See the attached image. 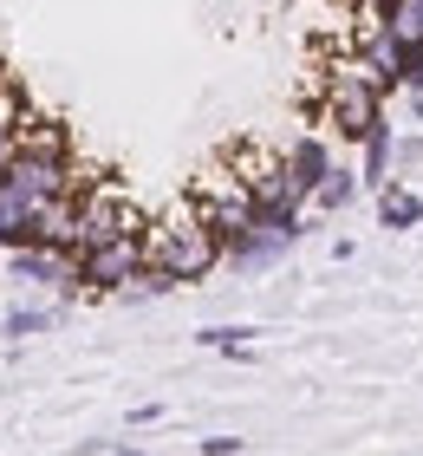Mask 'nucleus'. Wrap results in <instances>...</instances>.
Instances as JSON below:
<instances>
[{
	"label": "nucleus",
	"mask_w": 423,
	"mask_h": 456,
	"mask_svg": "<svg viewBox=\"0 0 423 456\" xmlns=\"http://www.w3.org/2000/svg\"><path fill=\"white\" fill-rule=\"evenodd\" d=\"M404 59H397V72H404V92H423V39H397Z\"/></svg>",
	"instance_id": "nucleus-16"
},
{
	"label": "nucleus",
	"mask_w": 423,
	"mask_h": 456,
	"mask_svg": "<svg viewBox=\"0 0 423 456\" xmlns=\"http://www.w3.org/2000/svg\"><path fill=\"white\" fill-rule=\"evenodd\" d=\"M150 261H163L169 274L189 287V281H208V274H216V267L228 261V248H222L216 228L202 222L196 202H183V209H169V216L150 228Z\"/></svg>",
	"instance_id": "nucleus-1"
},
{
	"label": "nucleus",
	"mask_w": 423,
	"mask_h": 456,
	"mask_svg": "<svg viewBox=\"0 0 423 456\" xmlns=\"http://www.w3.org/2000/svg\"><path fill=\"white\" fill-rule=\"evenodd\" d=\"M378 228H423V190H411V183L378 190Z\"/></svg>",
	"instance_id": "nucleus-12"
},
{
	"label": "nucleus",
	"mask_w": 423,
	"mask_h": 456,
	"mask_svg": "<svg viewBox=\"0 0 423 456\" xmlns=\"http://www.w3.org/2000/svg\"><path fill=\"white\" fill-rule=\"evenodd\" d=\"M300 241H306V216L254 209V222L228 235V267H273V261H287Z\"/></svg>",
	"instance_id": "nucleus-3"
},
{
	"label": "nucleus",
	"mask_w": 423,
	"mask_h": 456,
	"mask_svg": "<svg viewBox=\"0 0 423 456\" xmlns=\"http://www.w3.org/2000/svg\"><path fill=\"white\" fill-rule=\"evenodd\" d=\"M358 151H365V163H358L365 190H371V196H378V190H391V183H397V170H391V157H397V131H391V118L378 124V131L358 143Z\"/></svg>",
	"instance_id": "nucleus-9"
},
{
	"label": "nucleus",
	"mask_w": 423,
	"mask_h": 456,
	"mask_svg": "<svg viewBox=\"0 0 423 456\" xmlns=\"http://www.w3.org/2000/svg\"><path fill=\"white\" fill-rule=\"evenodd\" d=\"M248 437H202V456H241Z\"/></svg>",
	"instance_id": "nucleus-18"
},
{
	"label": "nucleus",
	"mask_w": 423,
	"mask_h": 456,
	"mask_svg": "<svg viewBox=\"0 0 423 456\" xmlns=\"http://www.w3.org/2000/svg\"><path fill=\"white\" fill-rule=\"evenodd\" d=\"M235 170L248 176V190H254V202H261V209H287V216H306L313 190H306V183L287 170V157H281V151H241V157H235Z\"/></svg>",
	"instance_id": "nucleus-4"
},
{
	"label": "nucleus",
	"mask_w": 423,
	"mask_h": 456,
	"mask_svg": "<svg viewBox=\"0 0 423 456\" xmlns=\"http://www.w3.org/2000/svg\"><path fill=\"white\" fill-rule=\"evenodd\" d=\"M281 157H287V170L300 176L306 190H320V183L338 170V163H332V143H326L320 131H300V137H287V151H281Z\"/></svg>",
	"instance_id": "nucleus-7"
},
{
	"label": "nucleus",
	"mask_w": 423,
	"mask_h": 456,
	"mask_svg": "<svg viewBox=\"0 0 423 456\" xmlns=\"http://www.w3.org/2000/svg\"><path fill=\"white\" fill-rule=\"evenodd\" d=\"M391 170H397V183L423 170V137H397V157H391Z\"/></svg>",
	"instance_id": "nucleus-17"
},
{
	"label": "nucleus",
	"mask_w": 423,
	"mask_h": 456,
	"mask_svg": "<svg viewBox=\"0 0 423 456\" xmlns=\"http://www.w3.org/2000/svg\"><path fill=\"white\" fill-rule=\"evenodd\" d=\"M176 287H183V281L169 274L163 261H143V267H137V274H131V281L118 287L111 300H118V306H143V300H163V294H176Z\"/></svg>",
	"instance_id": "nucleus-10"
},
{
	"label": "nucleus",
	"mask_w": 423,
	"mask_h": 456,
	"mask_svg": "<svg viewBox=\"0 0 423 456\" xmlns=\"http://www.w3.org/2000/svg\"><path fill=\"white\" fill-rule=\"evenodd\" d=\"M385 27L397 39H423V0H397V7L385 13Z\"/></svg>",
	"instance_id": "nucleus-15"
},
{
	"label": "nucleus",
	"mask_w": 423,
	"mask_h": 456,
	"mask_svg": "<svg viewBox=\"0 0 423 456\" xmlns=\"http://www.w3.org/2000/svg\"><path fill=\"white\" fill-rule=\"evenodd\" d=\"M320 124H332L338 143H365L378 124H385V92L365 78V66L358 59H346V66L326 72V105H320Z\"/></svg>",
	"instance_id": "nucleus-2"
},
{
	"label": "nucleus",
	"mask_w": 423,
	"mask_h": 456,
	"mask_svg": "<svg viewBox=\"0 0 423 456\" xmlns=\"http://www.w3.org/2000/svg\"><path fill=\"white\" fill-rule=\"evenodd\" d=\"M7 281L13 287H66L78 281V255H66V248H20V255H7Z\"/></svg>",
	"instance_id": "nucleus-6"
},
{
	"label": "nucleus",
	"mask_w": 423,
	"mask_h": 456,
	"mask_svg": "<svg viewBox=\"0 0 423 456\" xmlns=\"http://www.w3.org/2000/svg\"><path fill=\"white\" fill-rule=\"evenodd\" d=\"M254 339H261V326H202V333H196L202 352H228V359H248Z\"/></svg>",
	"instance_id": "nucleus-14"
},
{
	"label": "nucleus",
	"mask_w": 423,
	"mask_h": 456,
	"mask_svg": "<svg viewBox=\"0 0 423 456\" xmlns=\"http://www.w3.org/2000/svg\"><path fill=\"white\" fill-rule=\"evenodd\" d=\"M20 157H53V163H72V131L59 118H27L20 124Z\"/></svg>",
	"instance_id": "nucleus-8"
},
{
	"label": "nucleus",
	"mask_w": 423,
	"mask_h": 456,
	"mask_svg": "<svg viewBox=\"0 0 423 456\" xmlns=\"http://www.w3.org/2000/svg\"><path fill=\"white\" fill-rule=\"evenodd\" d=\"M143 261H150V235H118V241H104V248H85V255H78V274H85L92 294H118V287L131 281Z\"/></svg>",
	"instance_id": "nucleus-5"
},
{
	"label": "nucleus",
	"mask_w": 423,
	"mask_h": 456,
	"mask_svg": "<svg viewBox=\"0 0 423 456\" xmlns=\"http://www.w3.org/2000/svg\"><path fill=\"white\" fill-rule=\"evenodd\" d=\"M59 320H66V306H27V300H20V306H7V314H0V339H39V333H53V326Z\"/></svg>",
	"instance_id": "nucleus-11"
},
{
	"label": "nucleus",
	"mask_w": 423,
	"mask_h": 456,
	"mask_svg": "<svg viewBox=\"0 0 423 456\" xmlns=\"http://www.w3.org/2000/svg\"><path fill=\"white\" fill-rule=\"evenodd\" d=\"M358 196H365V176L338 163V170H332V176L320 183V190H313V209H320V216H346V209H352Z\"/></svg>",
	"instance_id": "nucleus-13"
},
{
	"label": "nucleus",
	"mask_w": 423,
	"mask_h": 456,
	"mask_svg": "<svg viewBox=\"0 0 423 456\" xmlns=\"http://www.w3.org/2000/svg\"><path fill=\"white\" fill-rule=\"evenodd\" d=\"M0 281H7V248H0Z\"/></svg>",
	"instance_id": "nucleus-19"
}]
</instances>
